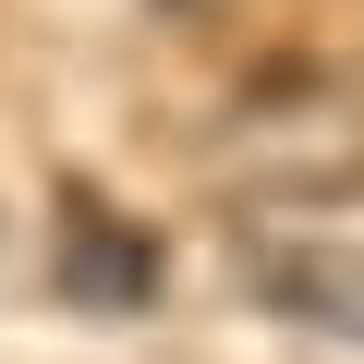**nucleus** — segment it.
Returning <instances> with one entry per match:
<instances>
[{
	"label": "nucleus",
	"instance_id": "obj_1",
	"mask_svg": "<svg viewBox=\"0 0 364 364\" xmlns=\"http://www.w3.org/2000/svg\"><path fill=\"white\" fill-rule=\"evenodd\" d=\"M207 170L243 182V207H255V219L316 207V195H340V182H364V109H352L340 85L291 73V85H267V97L231 109V134H219Z\"/></svg>",
	"mask_w": 364,
	"mask_h": 364
},
{
	"label": "nucleus",
	"instance_id": "obj_2",
	"mask_svg": "<svg viewBox=\"0 0 364 364\" xmlns=\"http://www.w3.org/2000/svg\"><path fill=\"white\" fill-rule=\"evenodd\" d=\"M243 291L316 340H352L364 352V243L352 231H279V219H243Z\"/></svg>",
	"mask_w": 364,
	"mask_h": 364
},
{
	"label": "nucleus",
	"instance_id": "obj_3",
	"mask_svg": "<svg viewBox=\"0 0 364 364\" xmlns=\"http://www.w3.org/2000/svg\"><path fill=\"white\" fill-rule=\"evenodd\" d=\"M61 291H73L85 316H146V291H158V243L73 195V219H61Z\"/></svg>",
	"mask_w": 364,
	"mask_h": 364
}]
</instances>
